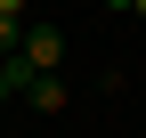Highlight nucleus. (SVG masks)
I'll list each match as a JSON object with an SVG mask.
<instances>
[{
  "label": "nucleus",
  "instance_id": "obj_1",
  "mask_svg": "<svg viewBox=\"0 0 146 138\" xmlns=\"http://www.w3.org/2000/svg\"><path fill=\"white\" fill-rule=\"evenodd\" d=\"M16 57H25V73H33V81H41V73H57V65H65V33H57V25H33Z\"/></svg>",
  "mask_w": 146,
  "mask_h": 138
},
{
  "label": "nucleus",
  "instance_id": "obj_2",
  "mask_svg": "<svg viewBox=\"0 0 146 138\" xmlns=\"http://www.w3.org/2000/svg\"><path fill=\"white\" fill-rule=\"evenodd\" d=\"M25 98H33V106H41V114H57V106H65V81H57V73H41V81H33Z\"/></svg>",
  "mask_w": 146,
  "mask_h": 138
},
{
  "label": "nucleus",
  "instance_id": "obj_3",
  "mask_svg": "<svg viewBox=\"0 0 146 138\" xmlns=\"http://www.w3.org/2000/svg\"><path fill=\"white\" fill-rule=\"evenodd\" d=\"M25 49V16H0V57H16Z\"/></svg>",
  "mask_w": 146,
  "mask_h": 138
},
{
  "label": "nucleus",
  "instance_id": "obj_4",
  "mask_svg": "<svg viewBox=\"0 0 146 138\" xmlns=\"http://www.w3.org/2000/svg\"><path fill=\"white\" fill-rule=\"evenodd\" d=\"M98 8H122V16H130V0H98Z\"/></svg>",
  "mask_w": 146,
  "mask_h": 138
},
{
  "label": "nucleus",
  "instance_id": "obj_5",
  "mask_svg": "<svg viewBox=\"0 0 146 138\" xmlns=\"http://www.w3.org/2000/svg\"><path fill=\"white\" fill-rule=\"evenodd\" d=\"M130 16H146V0H130Z\"/></svg>",
  "mask_w": 146,
  "mask_h": 138
}]
</instances>
